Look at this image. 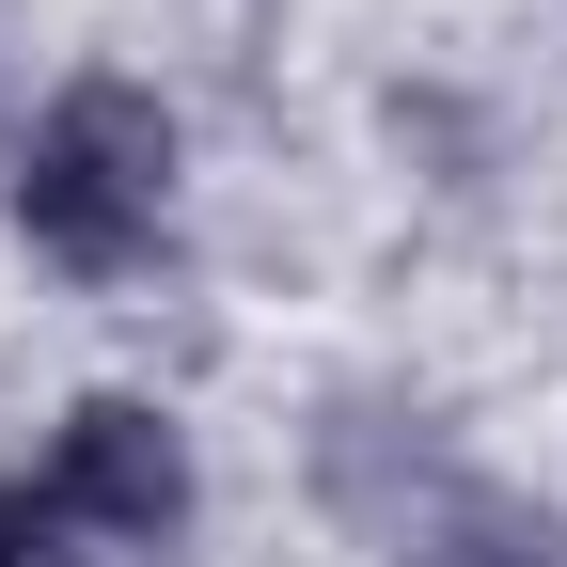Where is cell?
Returning <instances> with one entry per match:
<instances>
[{
	"instance_id": "1",
	"label": "cell",
	"mask_w": 567,
	"mask_h": 567,
	"mask_svg": "<svg viewBox=\"0 0 567 567\" xmlns=\"http://www.w3.org/2000/svg\"><path fill=\"white\" fill-rule=\"evenodd\" d=\"M174 189H189V142H174V95H142V80H63L17 142V237L80 284H126L158 252Z\"/></svg>"
},
{
	"instance_id": "2",
	"label": "cell",
	"mask_w": 567,
	"mask_h": 567,
	"mask_svg": "<svg viewBox=\"0 0 567 567\" xmlns=\"http://www.w3.org/2000/svg\"><path fill=\"white\" fill-rule=\"evenodd\" d=\"M32 488H48V520H63V536H95V551H174L189 505H205L189 425H174L158 394H80Z\"/></svg>"
},
{
	"instance_id": "3",
	"label": "cell",
	"mask_w": 567,
	"mask_h": 567,
	"mask_svg": "<svg viewBox=\"0 0 567 567\" xmlns=\"http://www.w3.org/2000/svg\"><path fill=\"white\" fill-rule=\"evenodd\" d=\"M425 567H551V536H536V520H505V505H473V520L425 536Z\"/></svg>"
},
{
	"instance_id": "4",
	"label": "cell",
	"mask_w": 567,
	"mask_h": 567,
	"mask_svg": "<svg viewBox=\"0 0 567 567\" xmlns=\"http://www.w3.org/2000/svg\"><path fill=\"white\" fill-rule=\"evenodd\" d=\"M0 567H63V520H48L32 473H0Z\"/></svg>"
}]
</instances>
